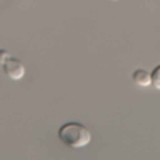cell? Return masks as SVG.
<instances>
[{
  "instance_id": "6da1fadb",
  "label": "cell",
  "mask_w": 160,
  "mask_h": 160,
  "mask_svg": "<svg viewBox=\"0 0 160 160\" xmlns=\"http://www.w3.org/2000/svg\"><path fill=\"white\" fill-rule=\"evenodd\" d=\"M58 139L69 149L85 148L91 141L90 130L78 122H66L58 130Z\"/></svg>"
},
{
  "instance_id": "7a4b0ae2",
  "label": "cell",
  "mask_w": 160,
  "mask_h": 160,
  "mask_svg": "<svg viewBox=\"0 0 160 160\" xmlns=\"http://www.w3.org/2000/svg\"><path fill=\"white\" fill-rule=\"evenodd\" d=\"M2 69L5 72V75L11 80H19L24 77L26 74V68L24 64L18 59V58H13V56H8L5 59V62L2 64Z\"/></svg>"
},
{
  "instance_id": "3957f363",
  "label": "cell",
  "mask_w": 160,
  "mask_h": 160,
  "mask_svg": "<svg viewBox=\"0 0 160 160\" xmlns=\"http://www.w3.org/2000/svg\"><path fill=\"white\" fill-rule=\"evenodd\" d=\"M131 80L138 87H149L151 85V72L146 69H135L131 74Z\"/></svg>"
},
{
  "instance_id": "277c9868",
  "label": "cell",
  "mask_w": 160,
  "mask_h": 160,
  "mask_svg": "<svg viewBox=\"0 0 160 160\" xmlns=\"http://www.w3.org/2000/svg\"><path fill=\"white\" fill-rule=\"evenodd\" d=\"M151 85L157 90H160V64H157L151 72Z\"/></svg>"
},
{
  "instance_id": "5b68a950",
  "label": "cell",
  "mask_w": 160,
  "mask_h": 160,
  "mask_svg": "<svg viewBox=\"0 0 160 160\" xmlns=\"http://www.w3.org/2000/svg\"><path fill=\"white\" fill-rule=\"evenodd\" d=\"M8 56H10V53H8L7 50H0V64H3Z\"/></svg>"
},
{
  "instance_id": "8992f818",
  "label": "cell",
  "mask_w": 160,
  "mask_h": 160,
  "mask_svg": "<svg viewBox=\"0 0 160 160\" xmlns=\"http://www.w3.org/2000/svg\"><path fill=\"white\" fill-rule=\"evenodd\" d=\"M112 2H117V0H112Z\"/></svg>"
}]
</instances>
